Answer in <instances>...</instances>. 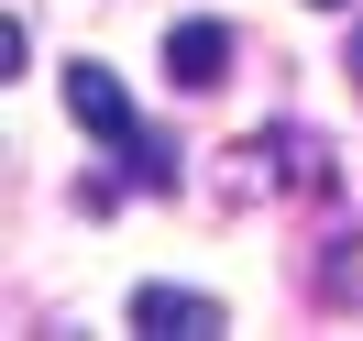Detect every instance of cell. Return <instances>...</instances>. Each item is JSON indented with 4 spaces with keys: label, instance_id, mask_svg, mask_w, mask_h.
<instances>
[{
    "label": "cell",
    "instance_id": "obj_1",
    "mask_svg": "<svg viewBox=\"0 0 363 341\" xmlns=\"http://www.w3.org/2000/svg\"><path fill=\"white\" fill-rule=\"evenodd\" d=\"M133 330H155V341H220L231 308L199 297V286H133Z\"/></svg>",
    "mask_w": 363,
    "mask_h": 341
},
{
    "label": "cell",
    "instance_id": "obj_2",
    "mask_svg": "<svg viewBox=\"0 0 363 341\" xmlns=\"http://www.w3.org/2000/svg\"><path fill=\"white\" fill-rule=\"evenodd\" d=\"M67 111H77V133L133 143V99H121V77H111V67H67Z\"/></svg>",
    "mask_w": 363,
    "mask_h": 341
},
{
    "label": "cell",
    "instance_id": "obj_3",
    "mask_svg": "<svg viewBox=\"0 0 363 341\" xmlns=\"http://www.w3.org/2000/svg\"><path fill=\"white\" fill-rule=\"evenodd\" d=\"M165 77L177 89H220L231 77V23H177L165 33Z\"/></svg>",
    "mask_w": 363,
    "mask_h": 341
},
{
    "label": "cell",
    "instance_id": "obj_4",
    "mask_svg": "<svg viewBox=\"0 0 363 341\" xmlns=\"http://www.w3.org/2000/svg\"><path fill=\"white\" fill-rule=\"evenodd\" d=\"M352 67H363V33H352Z\"/></svg>",
    "mask_w": 363,
    "mask_h": 341
},
{
    "label": "cell",
    "instance_id": "obj_5",
    "mask_svg": "<svg viewBox=\"0 0 363 341\" xmlns=\"http://www.w3.org/2000/svg\"><path fill=\"white\" fill-rule=\"evenodd\" d=\"M319 11H341V0H319Z\"/></svg>",
    "mask_w": 363,
    "mask_h": 341
}]
</instances>
